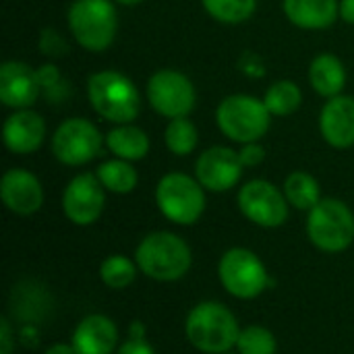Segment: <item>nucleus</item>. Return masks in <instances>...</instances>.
Returning a JSON list of instances; mask_svg holds the SVG:
<instances>
[{
	"instance_id": "nucleus-19",
	"label": "nucleus",
	"mask_w": 354,
	"mask_h": 354,
	"mask_svg": "<svg viewBox=\"0 0 354 354\" xmlns=\"http://www.w3.org/2000/svg\"><path fill=\"white\" fill-rule=\"evenodd\" d=\"M282 8L301 29H328L340 17V0H284Z\"/></svg>"
},
{
	"instance_id": "nucleus-30",
	"label": "nucleus",
	"mask_w": 354,
	"mask_h": 354,
	"mask_svg": "<svg viewBox=\"0 0 354 354\" xmlns=\"http://www.w3.org/2000/svg\"><path fill=\"white\" fill-rule=\"evenodd\" d=\"M39 50H41V54L52 56V58L54 56H64V54H68V44H66V39L62 37L60 31L46 27L39 33Z\"/></svg>"
},
{
	"instance_id": "nucleus-32",
	"label": "nucleus",
	"mask_w": 354,
	"mask_h": 354,
	"mask_svg": "<svg viewBox=\"0 0 354 354\" xmlns=\"http://www.w3.org/2000/svg\"><path fill=\"white\" fill-rule=\"evenodd\" d=\"M116 354H156V351L145 340H133V338H129L127 342H122L118 346Z\"/></svg>"
},
{
	"instance_id": "nucleus-7",
	"label": "nucleus",
	"mask_w": 354,
	"mask_h": 354,
	"mask_svg": "<svg viewBox=\"0 0 354 354\" xmlns=\"http://www.w3.org/2000/svg\"><path fill=\"white\" fill-rule=\"evenodd\" d=\"M307 236L324 253H342L354 241L353 209L334 197L322 199L307 212Z\"/></svg>"
},
{
	"instance_id": "nucleus-18",
	"label": "nucleus",
	"mask_w": 354,
	"mask_h": 354,
	"mask_svg": "<svg viewBox=\"0 0 354 354\" xmlns=\"http://www.w3.org/2000/svg\"><path fill=\"white\" fill-rule=\"evenodd\" d=\"M77 354H114L118 348V328L102 313L83 317L71 338Z\"/></svg>"
},
{
	"instance_id": "nucleus-38",
	"label": "nucleus",
	"mask_w": 354,
	"mask_h": 354,
	"mask_svg": "<svg viewBox=\"0 0 354 354\" xmlns=\"http://www.w3.org/2000/svg\"><path fill=\"white\" fill-rule=\"evenodd\" d=\"M224 354H232V353H224Z\"/></svg>"
},
{
	"instance_id": "nucleus-26",
	"label": "nucleus",
	"mask_w": 354,
	"mask_h": 354,
	"mask_svg": "<svg viewBox=\"0 0 354 354\" xmlns=\"http://www.w3.org/2000/svg\"><path fill=\"white\" fill-rule=\"evenodd\" d=\"M205 12L226 25H239L253 17L257 0H201Z\"/></svg>"
},
{
	"instance_id": "nucleus-2",
	"label": "nucleus",
	"mask_w": 354,
	"mask_h": 354,
	"mask_svg": "<svg viewBox=\"0 0 354 354\" xmlns=\"http://www.w3.org/2000/svg\"><path fill=\"white\" fill-rule=\"evenodd\" d=\"M185 334L199 353L224 354L236 348L241 334L234 313L216 301L197 303L185 322Z\"/></svg>"
},
{
	"instance_id": "nucleus-1",
	"label": "nucleus",
	"mask_w": 354,
	"mask_h": 354,
	"mask_svg": "<svg viewBox=\"0 0 354 354\" xmlns=\"http://www.w3.org/2000/svg\"><path fill=\"white\" fill-rule=\"evenodd\" d=\"M137 268L156 282H176L193 266V253L185 239L174 232L156 230L141 239L135 251Z\"/></svg>"
},
{
	"instance_id": "nucleus-31",
	"label": "nucleus",
	"mask_w": 354,
	"mask_h": 354,
	"mask_svg": "<svg viewBox=\"0 0 354 354\" xmlns=\"http://www.w3.org/2000/svg\"><path fill=\"white\" fill-rule=\"evenodd\" d=\"M239 156H241V162H243L245 168H255V166H259L266 160V149L255 141V143L243 145Z\"/></svg>"
},
{
	"instance_id": "nucleus-4",
	"label": "nucleus",
	"mask_w": 354,
	"mask_h": 354,
	"mask_svg": "<svg viewBox=\"0 0 354 354\" xmlns=\"http://www.w3.org/2000/svg\"><path fill=\"white\" fill-rule=\"evenodd\" d=\"M218 129L234 143L247 145L266 137L272 114L263 100H257L249 93L226 95L216 110Z\"/></svg>"
},
{
	"instance_id": "nucleus-23",
	"label": "nucleus",
	"mask_w": 354,
	"mask_h": 354,
	"mask_svg": "<svg viewBox=\"0 0 354 354\" xmlns=\"http://www.w3.org/2000/svg\"><path fill=\"white\" fill-rule=\"evenodd\" d=\"M284 195L286 201L301 212H311L322 201V189L315 176L309 172H292L284 180Z\"/></svg>"
},
{
	"instance_id": "nucleus-22",
	"label": "nucleus",
	"mask_w": 354,
	"mask_h": 354,
	"mask_svg": "<svg viewBox=\"0 0 354 354\" xmlns=\"http://www.w3.org/2000/svg\"><path fill=\"white\" fill-rule=\"evenodd\" d=\"M95 174H97L100 183L104 185V189L110 193H116V195H129L131 191H135V187L139 183V174H137L133 162H127L120 158L100 164Z\"/></svg>"
},
{
	"instance_id": "nucleus-14",
	"label": "nucleus",
	"mask_w": 354,
	"mask_h": 354,
	"mask_svg": "<svg viewBox=\"0 0 354 354\" xmlns=\"http://www.w3.org/2000/svg\"><path fill=\"white\" fill-rule=\"evenodd\" d=\"M0 199L8 212L17 216H33L44 203V189L33 172L10 168L0 180Z\"/></svg>"
},
{
	"instance_id": "nucleus-24",
	"label": "nucleus",
	"mask_w": 354,
	"mask_h": 354,
	"mask_svg": "<svg viewBox=\"0 0 354 354\" xmlns=\"http://www.w3.org/2000/svg\"><path fill=\"white\" fill-rule=\"evenodd\" d=\"M263 104L268 106L272 116H290L295 114L301 104H303V93L301 87L290 81V79H282V81H274L263 95Z\"/></svg>"
},
{
	"instance_id": "nucleus-5",
	"label": "nucleus",
	"mask_w": 354,
	"mask_h": 354,
	"mask_svg": "<svg viewBox=\"0 0 354 354\" xmlns=\"http://www.w3.org/2000/svg\"><path fill=\"white\" fill-rule=\"evenodd\" d=\"M68 29L87 52H104L112 46L118 15L110 0H75L68 8Z\"/></svg>"
},
{
	"instance_id": "nucleus-36",
	"label": "nucleus",
	"mask_w": 354,
	"mask_h": 354,
	"mask_svg": "<svg viewBox=\"0 0 354 354\" xmlns=\"http://www.w3.org/2000/svg\"><path fill=\"white\" fill-rule=\"evenodd\" d=\"M129 338H133V340H145V326L141 322H133L129 326Z\"/></svg>"
},
{
	"instance_id": "nucleus-25",
	"label": "nucleus",
	"mask_w": 354,
	"mask_h": 354,
	"mask_svg": "<svg viewBox=\"0 0 354 354\" xmlns=\"http://www.w3.org/2000/svg\"><path fill=\"white\" fill-rule=\"evenodd\" d=\"M137 261L127 255H108L100 263V280L112 290L129 288L137 278Z\"/></svg>"
},
{
	"instance_id": "nucleus-11",
	"label": "nucleus",
	"mask_w": 354,
	"mask_h": 354,
	"mask_svg": "<svg viewBox=\"0 0 354 354\" xmlns=\"http://www.w3.org/2000/svg\"><path fill=\"white\" fill-rule=\"evenodd\" d=\"M239 209L241 214L261 228H280L288 220V207L284 191L274 183L255 178L241 187L239 191Z\"/></svg>"
},
{
	"instance_id": "nucleus-17",
	"label": "nucleus",
	"mask_w": 354,
	"mask_h": 354,
	"mask_svg": "<svg viewBox=\"0 0 354 354\" xmlns=\"http://www.w3.org/2000/svg\"><path fill=\"white\" fill-rule=\"evenodd\" d=\"M319 131L334 149H348L354 145V97L336 95L326 102L319 114Z\"/></svg>"
},
{
	"instance_id": "nucleus-6",
	"label": "nucleus",
	"mask_w": 354,
	"mask_h": 354,
	"mask_svg": "<svg viewBox=\"0 0 354 354\" xmlns=\"http://www.w3.org/2000/svg\"><path fill=\"white\" fill-rule=\"evenodd\" d=\"M156 205L172 224L191 226L205 212V189L195 176L185 172H168L158 180Z\"/></svg>"
},
{
	"instance_id": "nucleus-10",
	"label": "nucleus",
	"mask_w": 354,
	"mask_h": 354,
	"mask_svg": "<svg viewBox=\"0 0 354 354\" xmlns=\"http://www.w3.org/2000/svg\"><path fill=\"white\" fill-rule=\"evenodd\" d=\"M149 106L164 118H185L195 108V85L187 75L174 68L156 71L147 81Z\"/></svg>"
},
{
	"instance_id": "nucleus-13",
	"label": "nucleus",
	"mask_w": 354,
	"mask_h": 354,
	"mask_svg": "<svg viewBox=\"0 0 354 354\" xmlns=\"http://www.w3.org/2000/svg\"><path fill=\"white\" fill-rule=\"evenodd\" d=\"M243 162L239 151L226 145H214L199 153L195 162V178L205 191L226 193L239 185L243 176Z\"/></svg>"
},
{
	"instance_id": "nucleus-35",
	"label": "nucleus",
	"mask_w": 354,
	"mask_h": 354,
	"mask_svg": "<svg viewBox=\"0 0 354 354\" xmlns=\"http://www.w3.org/2000/svg\"><path fill=\"white\" fill-rule=\"evenodd\" d=\"M44 354H77V351L73 348V344L56 342V344H52L50 348H46V353Z\"/></svg>"
},
{
	"instance_id": "nucleus-9",
	"label": "nucleus",
	"mask_w": 354,
	"mask_h": 354,
	"mask_svg": "<svg viewBox=\"0 0 354 354\" xmlns=\"http://www.w3.org/2000/svg\"><path fill=\"white\" fill-rule=\"evenodd\" d=\"M102 133L87 118H66L52 135V153L64 166H83L102 151Z\"/></svg>"
},
{
	"instance_id": "nucleus-28",
	"label": "nucleus",
	"mask_w": 354,
	"mask_h": 354,
	"mask_svg": "<svg viewBox=\"0 0 354 354\" xmlns=\"http://www.w3.org/2000/svg\"><path fill=\"white\" fill-rule=\"evenodd\" d=\"M278 342L276 336L263 326H247L241 330L236 340L239 354H276Z\"/></svg>"
},
{
	"instance_id": "nucleus-8",
	"label": "nucleus",
	"mask_w": 354,
	"mask_h": 354,
	"mask_svg": "<svg viewBox=\"0 0 354 354\" xmlns=\"http://www.w3.org/2000/svg\"><path fill=\"white\" fill-rule=\"evenodd\" d=\"M218 278L224 290L241 301L257 299L274 284L266 263L245 247H232L220 257Z\"/></svg>"
},
{
	"instance_id": "nucleus-34",
	"label": "nucleus",
	"mask_w": 354,
	"mask_h": 354,
	"mask_svg": "<svg viewBox=\"0 0 354 354\" xmlns=\"http://www.w3.org/2000/svg\"><path fill=\"white\" fill-rule=\"evenodd\" d=\"M340 19L354 25V0H340Z\"/></svg>"
},
{
	"instance_id": "nucleus-37",
	"label": "nucleus",
	"mask_w": 354,
	"mask_h": 354,
	"mask_svg": "<svg viewBox=\"0 0 354 354\" xmlns=\"http://www.w3.org/2000/svg\"><path fill=\"white\" fill-rule=\"evenodd\" d=\"M143 0H116V4H122V6H137L141 4Z\"/></svg>"
},
{
	"instance_id": "nucleus-16",
	"label": "nucleus",
	"mask_w": 354,
	"mask_h": 354,
	"mask_svg": "<svg viewBox=\"0 0 354 354\" xmlns=\"http://www.w3.org/2000/svg\"><path fill=\"white\" fill-rule=\"evenodd\" d=\"M2 139L10 153L29 156V153L37 151L46 139V120L31 108L15 110L4 120Z\"/></svg>"
},
{
	"instance_id": "nucleus-27",
	"label": "nucleus",
	"mask_w": 354,
	"mask_h": 354,
	"mask_svg": "<svg viewBox=\"0 0 354 354\" xmlns=\"http://www.w3.org/2000/svg\"><path fill=\"white\" fill-rule=\"evenodd\" d=\"M164 141H166V147L174 156H189L195 151L199 143V133H197V127L187 116L172 118L164 131Z\"/></svg>"
},
{
	"instance_id": "nucleus-3",
	"label": "nucleus",
	"mask_w": 354,
	"mask_h": 354,
	"mask_svg": "<svg viewBox=\"0 0 354 354\" xmlns=\"http://www.w3.org/2000/svg\"><path fill=\"white\" fill-rule=\"evenodd\" d=\"M87 97L95 114L114 124H129L139 116L141 97L135 83L118 71H97L87 79Z\"/></svg>"
},
{
	"instance_id": "nucleus-29",
	"label": "nucleus",
	"mask_w": 354,
	"mask_h": 354,
	"mask_svg": "<svg viewBox=\"0 0 354 354\" xmlns=\"http://www.w3.org/2000/svg\"><path fill=\"white\" fill-rule=\"evenodd\" d=\"M35 75H37V83L41 87V93L50 100V97H60L64 89V81H62V75L58 71L56 64L52 62H46L41 66L35 68Z\"/></svg>"
},
{
	"instance_id": "nucleus-20",
	"label": "nucleus",
	"mask_w": 354,
	"mask_h": 354,
	"mask_svg": "<svg viewBox=\"0 0 354 354\" xmlns=\"http://www.w3.org/2000/svg\"><path fill=\"white\" fill-rule=\"evenodd\" d=\"M309 83L322 97H336L346 85V68L334 54H319L309 64Z\"/></svg>"
},
{
	"instance_id": "nucleus-21",
	"label": "nucleus",
	"mask_w": 354,
	"mask_h": 354,
	"mask_svg": "<svg viewBox=\"0 0 354 354\" xmlns=\"http://www.w3.org/2000/svg\"><path fill=\"white\" fill-rule=\"evenodd\" d=\"M106 147L120 160L139 162L149 153V137L143 129L129 124H116L106 135Z\"/></svg>"
},
{
	"instance_id": "nucleus-12",
	"label": "nucleus",
	"mask_w": 354,
	"mask_h": 354,
	"mask_svg": "<svg viewBox=\"0 0 354 354\" xmlns=\"http://www.w3.org/2000/svg\"><path fill=\"white\" fill-rule=\"evenodd\" d=\"M106 205V189L97 174H77L62 191V214L75 226H91Z\"/></svg>"
},
{
	"instance_id": "nucleus-33",
	"label": "nucleus",
	"mask_w": 354,
	"mask_h": 354,
	"mask_svg": "<svg viewBox=\"0 0 354 354\" xmlns=\"http://www.w3.org/2000/svg\"><path fill=\"white\" fill-rule=\"evenodd\" d=\"M12 330L6 317L0 319V354H12Z\"/></svg>"
},
{
	"instance_id": "nucleus-15",
	"label": "nucleus",
	"mask_w": 354,
	"mask_h": 354,
	"mask_svg": "<svg viewBox=\"0 0 354 354\" xmlns=\"http://www.w3.org/2000/svg\"><path fill=\"white\" fill-rule=\"evenodd\" d=\"M41 93L35 68L19 60H6L0 66V102L12 110L31 108Z\"/></svg>"
}]
</instances>
